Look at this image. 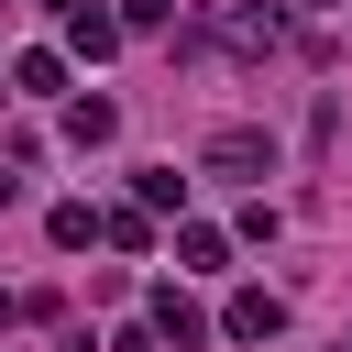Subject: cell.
Segmentation results:
<instances>
[{"mask_svg":"<svg viewBox=\"0 0 352 352\" xmlns=\"http://www.w3.org/2000/svg\"><path fill=\"white\" fill-rule=\"evenodd\" d=\"M11 198H22V176H11V165H0V209H11Z\"/></svg>","mask_w":352,"mask_h":352,"instance_id":"9","label":"cell"},{"mask_svg":"<svg viewBox=\"0 0 352 352\" xmlns=\"http://www.w3.org/2000/svg\"><path fill=\"white\" fill-rule=\"evenodd\" d=\"M99 242H121V253H154V209H99Z\"/></svg>","mask_w":352,"mask_h":352,"instance_id":"7","label":"cell"},{"mask_svg":"<svg viewBox=\"0 0 352 352\" xmlns=\"http://www.w3.org/2000/svg\"><path fill=\"white\" fill-rule=\"evenodd\" d=\"M11 88H22V99H55V88H66V55H55V44H33V55L11 66Z\"/></svg>","mask_w":352,"mask_h":352,"instance_id":"4","label":"cell"},{"mask_svg":"<svg viewBox=\"0 0 352 352\" xmlns=\"http://www.w3.org/2000/svg\"><path fill=\"white\" fill-rule=\"evenodd\" d=\"M0 11H11V0H0Z\"/></svg>","mask_w":352,"mask_h":352,"instance_id":"10","label":"cell"},{"mask_svg":"<svg viewBox=\"0 0 352 352\" xmlns=\"http://www.w3.org/2000/svg\"><path fill=\"white\" fill-rule=\"evenodd\" d=\"M55 242H66V253H77V242H99V209H88V198H66V209H55Z\"/></svg>","mask_w":352,"mask_h":352,"instance_id":"8","label":"cell"},{"mask_svg":"<svg viewBox=\"0 0 352 352\" xmlns=\"http://www.w3.org/2000/svg\"><path fill=\"white\" fill-rule=\"evenodd\" d=\"M220 330H231V341H275V330H286V297H275V286H242V297L220 308Z\"/></svg>","mask_w":352,"mask_h":352,"instance_id":"2","label":"cell"},{"mask_svg":"<svg viewBox=\"0 0 352 352\" xmlns=\"http://www.w3.org/2000/svg\"><path fill=\"white\" fill-rule=\"evenodd\" d=\"M121 132V99H66V143H110Z\"/></svg>","mask_w":352,"mask_h":352,"instance_id":"5","label":"cell"},{"mask_svg":"<svg viewBox=\"0 0 352 352\" xmlns=\"http://www.w3.org/2000/svg\"><path fill=\"white\" fill-rule=\"evenodd\" d=\"M66 44H77V55H110V44H121V22H110V11H88V0H77V11H66Z\"/></svg>","mask_w":352,"mask_h":352,"instance_id":"6","label":"cell"},{"mask_svg":"<svg viewBox=\"0 0 352 352\" xmlns=\"http://www.w3.org/2000/svg\"><path fill=\"white\" fill-rule=\"evenodd\" d=\"M209 176H275V132H253V121L209 132Z\"/></svg>","mask_w":352,"mask_h":352,"instance_id":"1","label":"cell"},{"mask_svg":"<svg viewBox=\"0 0 352 352\" xmlns=\"http://www.w3.org/2000/svg\"><path fill=\"white\" fill-rule=\"evenodd\" d=\"M154 341H165V352H198V341H209V319H198V297H176V286H154Z\"/></svg>","mask_w":352,"mask_h":352,"instance_id":"3","label":"cell"}]
</instances>
